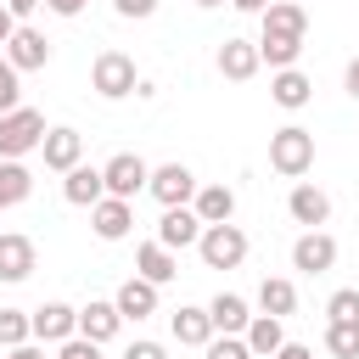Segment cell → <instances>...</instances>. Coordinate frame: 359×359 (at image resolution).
<instances>
[{
  "label": "cell",
  "instance_id": "cell-1",
  "mask_svg": "<svg viewBox=\"0 0 359 359\" xmlns=\"http://www.w3.org/2000/svg\"><path fill=\"white\" fill-rule=\"evenodd\" d=\"M269 168L286 174V180H303V174L314 168V135H309L303 123L275 129V135H269Z\"/></svg>",
  "mask_w": 359,
  "mask_h": 359
},
{
  "label": "cell",
  "instance_id": "cell-2",
  "mask_svg": "<svg viewBox=\"0 0 359 359\" xmlns=\"http://www.w3.org/2000/svg\"><path fill=\"white\" fill-rule=\"evenodd\" d=\"M45 146V112L39 107H11L0 112V157H28Z\"/></svg>",
  "mask_w": 359,
  "mask_h": 359
},
{
  "label": "cell",
  "instance_id": "cell-3",
  "mask_svg": "<svg viewBox=\"0 0 359 359\" xmlns=\"http://www.w3.org/2000/svg\"><path fill=\"white\" fill-rule=\"evenodd\" d=\"M90 90H95V95H107V101H123V95H135V90H140L135 56H123V50H101V56L90 62Z\"/></svg>",
  "mask_w": 359,
  "mask_h": 359
},
{
  "label": "cell",
  "instance_id": "cell-4",
  "mask_svg": "<svg viewBox=\"0 0 359 359\" xmlns=\"http://www.w3.org/2000/svg\"><path fill=\"white\" fill-rule=\"evenodd\" d=\"M196 252H202L208 269H236L247 258V236H241V224H202Z\"/></svg>",
  "mask_w": 359,
  "mask_h": 359
},
{
  "label": "cell",
  "instance_id": "cell-5",
  "mask_svg": "<svg viewBox=\"0 0 359 359\" xmlns=\"http://www.w3.org/2000/svg\"><path fill=\"white\" fill-rule=\"evenodd\" d=\"M101 174H107V196H123V202H135V196L151 185V168H146L135 151H118Z\"/></svg>",
  "mask_w": 359,
  "mask_h": 359
},
{
  "label": "cell",
  "instance_id": "cell-6",
  "mask_svg": "<svg viewBox=\"0 0 359 359\" xmlns=\"http://www.w3.org/2000/svg\"><path fill=\"white\" fill-rule=\"evenodd\" d=\"M163 208H185V202H196V174L185 168V163H163V168H151V185H146Z\"/></svg>",
  "mask_w": 359,
  "mask_h": 359
},
{
  "label": "cell",
  "instance_id": "cell-7",
  "mask_svg": "<svg viewBox=\"0 0 359 359\" xmlns=\"http://www.w3.org/2000/svg\"><path fill=\"white\" fill-rule=\"evenodd\" d=\"M6 62H11L17 73H39V67L50 62V39H45L39 28H28V22H17V34L6 39Z\"/></svg>",
  "mask_w": 359,
  "mask_h": 359
},
{
  "label": "cell",
  "instance_id": "cell-8",
  "mask_svg": "<svg viewBox=\"0 0 359 359\" xmlns=\"http://www.w3.org/2000/svg\"><path fill=\"white\" fill-rule=\"evenodd\" d=\"M337 264V241L325 236V230H303L297 241H292V269H303V275H325Z\"/></svg>",
  "mask_w": 359,
  "mask_h": 359
},
{
  "label": "cell",
  "instance_id": "cell-9",
  "mask_svg": "<svg viewBox=\"0 0 359 359\" xmlns=\"http://www.w3.org/2000/svg\"><path fill=\"white\" fill-rule=\"evenodd\" d=\"M168 331H174L180 348H208V342L219 337V331H213V314L196 309V303H180V309L168 314Z\"/></svg>",
  "mask_w": 359,
  "mask_h": 359
},
{
  "label": "cell",
  "instance_id": "cell-10",
  "mask_svg": "<svg viewBox=\"0 0 359 359\" xmlns=\"http://www.w3.org/2000/svg\"><path fill=\"white\" fill-rule=\"evenodd\" d=\"M258 17H264V34L269 39H309V11L297 0H269Z\"/></svg>",
  "mask_w": 359,
  "mask_h": 359
},
{
  "label": "cell",
  "instance_id": "cell-11",
  "mask_svg": "<svg viewBox=\"0 0 359 359\" xmlns=\"http://www.w3.org/2000/svg\"><path fill=\"white\" fill-rule=\"evenodd\" d=\"M157 241L174 247V252L196 247V241H202V219H196V208H163V219H157Z\"/></svg>",
  "mask_w": 359,
  "mask_h": 359
},
{
  "label": "cell",
  "instance_id": "cell-12",
  "mask_svg": "<svg viewBox=\"0 0 359 359\" xmlns=\"http://www.w3.org/2000/svg\"><path fill=\"white\" fill-rule=\"evenodd\" d=\"M45 168H56V174H67V168H79V157H84V135L79 129H45Z\"/></svg>",
  "mask_w": 359,
  "mask_h": 359
},
{
  "label": "cell",
  "instance_id": "cell-13",
  "mask_svg": "<svg viewBox=\"0 0 359 359\" xmlns=\"http://www.w3.org/2000/svg\"><path fill=\"white\" fill-rule=\"evenodd\" d=\"M90 224H95V236H101V241H123V236H129V224H135V208H129L123 196H101V202L90 208Z\"/></svg>",
  "mask_w": 359,
  "mask_h": 359
},
{
  "label": "cell",
  "instance_id": "cell-14",
  "mask_svg": "<svg viewBox=\"0 0 359 359\" xmlns=\"http://www.w3.org/2000/svg\"><path fill=\"white\" fill-rule=\"evenodd\" d=\"M34 337H39V342H67V337H79V309H67V303H39V309H34Z\"/></svg>",
  "mask_w": 359,
  "mask_h": 359
},
{
  "label": "cell",
  "instance_id": "cell-15",
  "mask_svg": "<svg viewBox=\"0 0 359 359\" xmlns=\"http://www.w3.org/2000/svg\"><path fill=\"white\" fill-rule=\"evenodd\" d=\"M258 67H264V56H258V45H252V39H224V45H219V73H224V79L247 84Z\"/></svg>",
  "mask_w": 359,
  "mask_h": 359
},
{
  "label": "cell",
  "instance_id": "cell-16",
  "mask_svg": "<svg viewBox=\"0 0 359 359\" xmlns=\"http://www.w3.org/2000/svg\"><path fill=\"white\" fill-rule=\"evenodd\" d=\"M62 196H67L73 208H95V202L107 196V174H101V168H90V163H79V168H67Z\"/></svg>",
  "mask_w": 359,
  "mask_h": 359
},
{
  "label": "cell",
  "instance_id": "cell-17",
  "mask_svg": "<svg viewBox=\"0 0 359 359\" xmlns=\"http://www.w3.org/2000/svg\"><path fill=\"white\" fill-rule=\"evenodd\" d=\"M286 213H292L297 224L320 230V224L331 219V196H325L320 185H292V196H286Z\"/></svg>",
  "mask_w": 359,
  "mask_h": 359
},
{
  "label": "cell",
  "instance_id": "cell-18",
  "mask_svg": "<svg viewBox=\"0 0 359 359\" xmlns=\"http://www.w3.org/2000/svg\"><path fill=\"white\" fill-rule=\"evenodd\" d=\"M309 95H314L309 73H297V67H275V79H269V101H275V107L297 112V107H309Z\"/></svg>",
  "mask_w": 359,
  "mask_h": 359
},
{
  "label": "cell",
  "instance_id": "cell-19",
  "mask_svg": "<svg viewBox=\"0 0 359 359\" xmlns=\"http://www.w3.org/2000/svg\"><path fill=\"white\" fill-rule=\"evenodd\" d=\"M208 314H213V331H219V337H241V331L252 325V309H247V297H236V292H219V297L208 303Z\"/></svg>",
  "mask_w": 359,
  "mask_h": 359
},
{
  "label": "cell",
  "instance_id": "cell-20",
  "mask_svg": "<svg viewBox=\"0 0 359 359\" xmlns=\"http://www.w3.org/2000/svg\"><path fill=\"white\" fill-rule=\"evenodd\" d=\"M34 258H39V252H34L28 236H0V280H11V286L28 280V275H34Z\"/></svg>",
  "mask_w": 359,
  "mask_h": 359
},
{
  "label": "cell",
  "instance_id": "cell-21",
  "mask_svg": "<svg viewBox=\"0 0 359 359\" xmlns=\"http://www.w3.org/2000/svg\"><path fill=\"white\" fill-rule=\"evenodd\" d=\"M191 208H196L202 224H230L236 219V191L230 185H196V202Z\"/></svg>",
  "mask_w": 359,
  "mask_h": 359
},
{
  "label": "cell",
  "instance_id": "cell-22",
  "mask_svg": "<svg viewBox=\"0 0 359 359\" xmlns=\"http://www.w3.org/2000/svg\"><path fill=\"white\" fill-rule=\"evenodd\" d=\"M135 275H146L151 286H168V280L180 275V264H174V247H163V241H146V247L135 252Z\"/></svg>",
  "mask_w": 359,
  "mask_h": 359
},
{
  "label": "cell",
  "instance_id": "cell-23",
  "mask_svg": "<svg viewBox=\"0 0 359 359\" xmlns=\"http://www.w3.org/2000/svg\"><path fill=\"white\" fill-rule=\"evenodd\" d=\"M112 303H118V314H123V320H146V314H157V286H151L146 275H135V280H123V286H118V297H112Z\"/></svg>",
  "mask_w": 359,
  "mask_h": 359
},
{
  "label": "cell",
  "instance_id": "cell-24",
  "mask_svg": "<svg viewBox=\"0 0 359 359\" xmlns=\"http://www.w3.org/2000/svg\"><path fill=\"white\" fill-rule=\"evenodd\" d=\"M118 325H123L118 303H84L79 309V337H90V342H112Z\"/></svg>",
  "mask_w": 359,
  "mask_h": 359
},
{
  "label": "cell",
  "instance_id": "cell-25",
  "mask_svg": "<svg viewBox=\"0 0 359 359\" xmlns=\"http://www.w3.org/2000/svg\"><path fill=\"white\" fill-rule=\"evenodd\" d=\"M241 337H247L252 359H275V353H280V342H286V325H280L275 314H252V325H247Z\"/></svg>",
  "mask_w": 359,
  "mask_h": 359
},
{
  "label": "cell",
  "instance_id": "cell-26",
  "mask_svg": "<svg viewBox=\"0 0 359 359\" xmlns=\"http://www.w3.org/2000/svg\"><path fill=\"white\" fill-rule=\"evenodd\" d=\"M28 191H34V174L22 168V157H0V208L28 202Z\"/></svg>",
  "mask_w": 359,
  "mask_h": 359
},
{
  "label": "cell",
  "instance_id": "cell-27",
  "mask_svg": "<svg viewBox=\"0 0 359 359\" xmlns=\"http://www.w3.org/2000/svg\"><path fill=\"white\" fill-rule=\"evenodd\" d=\"M258 309H264V314H275V320H286V314L297 309V286H292L286 275H269V280L258 286Z\"/></svg>",
  "mask_w": 359,
  "mask_h": 359
},
{
  "label": "cell",
  "instance_id": "cell-28",
  "mask_svg": "<svg viewBox=\"0 0 359 359\" xmlns=\"http://www.w3.org/2000/svg\"><path fill=\"white\" fill-rule=\"evenodd\" d=\"M325 348L337 359H359V320H331L325 325Z\"/></svg>",
  "mask_w": 359,
  "mask_h": 359
},
{
  "label": "cell",
  "instance_id": "cell-29",
  "mask_svg": "<svg viewBox=\"0 0 359 359\" xmlns=\"http://www.w3.org/2000/svg\"><path fill=\"white\" fill-rule=\"evenodd\" d=\"M258 56L269 62V67H297V56H303V39H258Z\"/></svg>",
  "mask_w": 359,
  "mask_h": 359
},
{
  "label": "cell",
  "instance_id": "cell-30",
  "mask_svg": "<svg viewBox=\"0 0 359 359\" xmlns=\"http://www.w3.org/2000/svg\"><path fill=\"white\" fill-rule=\"evenodd\" d=\"M28 337H34V314L0 309V348H17V342H28Z\"/></svg>",
  "mask_w": 359,
  "mask_h": 359
},
{
  "label": "cell",
  "instance_id": "cell-31",
  "mask_svg": "<svg viewBox=\"0 0 359 359\" xmlns=\"http://www.w3.org/2000/svg\"><path fill=\"white\" fill-rule=\"evenodd\" d=\"M11 107H22V73L0 56V112H11Z\"/></svg>",
  "mask_w": 359,
  "mask_h": 359
},
{
  "label": "cell",
  "instance_id": "cell-32",
  "mask_svg": "<svg viewBox=\"0 0 359 359\" xmlns=\"http://www.w3.org/2000/svg\"><path fill=\"white\" fill-rule=\"evenodd\" d=\"M325 314H331V320H359V286H342V292H331Z\"/></svg>",
  "mask_w": 359,
  "mask_h": 359
},
{
  "label": "cell",
  "instance_id": "cell-33",
  "mask_svg": "<svg viewBox=\"0 0 359 359\" xmlns=\"http://www.w3.org/2000/svg\"><path fill=\"white\" fill-rule=\"evenodd\" d=\"M202 353H208V359H252L247 337H213V342H208Z\"/></svg>",
  "mask_w": 359,
  "mask_h": 359
},
{
  "label": "cell",
  "instance_id": "cell-34",
  "mask_svg": "<svg viewBox=\"0 0 359 359\" xmlns=\"http://www.w3.org/2000/svg\"><path fill=\"white\" fill-rule=\"evenodd\" d=\"M56 359H101V342H90V337H67Z\"/></svg>",
  "mask_w": 359,
  "mask_h": 359
},
{
  "label": "cell",
  "instance_id": "cell-35",
  "mask_svg": "<svg viewBox=\"0 0 359 359\" xmlns=\"http://www.w3.org/2000/svg\"><path fill=\"white\" fill-rule=\"evenodd\" d=\"M112 11H118V17H151L157 0H112Z\"/></svg>",
  "mask_w": 359,
  "mask_h": 359
},
{
  "label": "cell",
  "instance_id": "cell-36",
  "mask_svg": "<svg viewBox=\"0 0 359 359\" xmlns=\"http://www.w3.org/2000/svg\"><path fill=\"white\" fill-rule=\"evenodd\" d=\"M123 359H168V348H163V342H129Z\"/></svg>",
  "mask_w": 359,
  "mask_h": 359
},
{
  "label": "cell",
  "instance_id": "cell-37",
  "mask_svg": "<svg viewBox=\"0 0 359 359\" xmlns=\"http://www.w3.org/2000/svg\"><path fill=\"white\" fill-rule=\"evenodd\" d=\"M6 6H11V17L22 22V17H34V11H39V6H50V0H6Z\"/></svg>",
  "mask_w": 359,
  "mask_h": 359
},
{
  "label": "cell",
  "instance_id": "cell-38",
  "mask_svg": "<svg viewBox=\"0 0 359 359\" xmlns=\"http://www.w3.org/2000/svg\"><path fill=\"white\" fill-rule=\"evenodd\" d=\"M275 359H314V348H303V342H280Z\"/></svg>",
  "mask_w": 359,
  "mask_h": 359
},
{
  "label": "cell",
  "instance_id": "cell-39",
  "mask_svg": "<svg viewBox=\"0 0 359 359\" xmlns=\"http://www.w3.org/2000/svg\"><path fill=\"white\" fill-rule=\"evenodd\" d=\"M84 6H90V0H50V11H56V17H79Z\"/></svg>",
  "mask_w": 359,
  "mask_h": 359
},
{
  "label": "cell",
  "instance_id": "cell-40",
  "mask_svg": "<svg viewBox=\"0 0 359 359\" xmlns=\"http://www.w3.org/2000/svg\"><path fill=\"white\" fill-rule=\"evenodd\" d=\"M6 359H45V348H34V342H17V348H6Z\"/></svg>",
  "mask_w": 359,
  "mask_h": 359
},
{
  "label": "cell",
  "instance_id": "cell-41",
  "mask_svg": "<svg viewBox=\"0 0 359 359\" xmlns=\"http://www.w3.org/2000/svg\"><path fill=\"white\" fill-rule=\"evenodd\" d=\"M17 34V17H11V6H0V45Z\"/></svg>",
  "mask_w": 359,
  "mask_h": 359
},
{
  "label": "cell",
  "instance_id": "cell-42",
  "mask_svg": "<svg viewBox=\"0 0 359 359\" xmlns=\"http://www.w3.org/2000/svg\"><path fill=\"white\" fill-rule=\"evenodd\" d=\"M342 84H348V95H353V101H359V56H353V62H348V79H342Z\"/></svg>",
  "mask_w": 359,
  "mask_h": 359
},
{
  "label": "cell",
  "instance_id": "cell-43",
  "mask_svg": "<svg viewBox=\"0 0 359 359\" xmlns=\"http://www.w3.org/2000/svg\"><path fill=\"white\" fill-rule=\"evenodd\" d=\"M230 6H236V11H264L269 0H230Z\"/></svg>",
  "mask_w": 359,
  "mask_h": 359
},
{
  "label": "cell",
  "instance_id": "cell-44",
  "mask_svg": "<svg viewBox=\"0 0 359 359\" xmlns=\"http://www.w3.org/2000/svg\"><path fill=\"white\" fill-rule=\"evenodd\" d=\"M196 6H224V0H196Z\"/></svg>",
  "mask_w": 359,
  "mask_h": 359
},
{
  "label": "cell",
  "instance_id": "cell-45",
  "mask_svg": "<svg viewBox=\"0 0 359 359\" xmlns=\"http://www.w3.org/2000/svg\"><path fill=\"white\" fill-rule=\"evenodd\" d=\"M0 6H6V0H0Z\"/></svg>",
  "mask_w": 359,
  "mask_h": 359
}]
</instances>
